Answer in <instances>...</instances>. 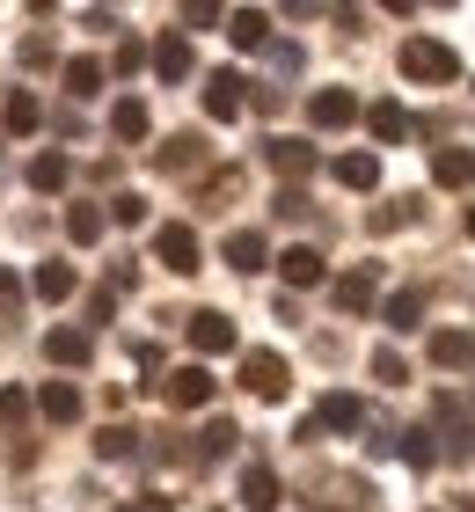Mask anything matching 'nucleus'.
Wrapping results in <instances>:
<instances>
[{
    "instance_id": "nucleus-28",
    "label": "nucleus",
    "mask_w": 475,
    "mask_h": 512,
    "mask_svg": "<svg viewBox=\"0 0 475 512\" xmlns=\"http://www.w3.org/2000/svg\"><path fill=\"white\" fill-rule=\"evenodd\" d=\"M198 154H205V147H198V132H176L169 147H161V169H198Z\"/></svg>"
},
{
    "instance_id": "nucleus-10",
    "label": "nucleus",
    "mask_w": 475,
    "mask_h": 512,
    "mask_svg": "<svg viewBox=\"0 0 475 512\" xmlns=\"http://www.w3.org/2000/svg\"><path fill=\"white\" fill-rule=\"evenodd\" d=\"M227 37L242 44V52H264V44H271V15L264 8H234L227 15Z\"/></svg>"
},
{
    "instance_id": "nucleus-36",
    "label": "nucleus",
    "mask_w": 475,
    "mask_h": 512,
    "mask_svg": "<svg viewBox=\"0 0 475 512\" xmlns=\"http://www.w3.org/2000/svg\"><path fill=\"white\" fill-rule=\"evenodd\" d=\"M110 220H117V227H139V220H147V198H117Z\"/></svg>"
},
{
    "instance_id": "nucleus-8",
    "label": "nucleus",
    "mask_w": 475,
    "mask_h": 512,
    "mask_svg": "<svg viewBox=\"0 0 475 512\" xmlns=\"http://www.w3.org/2000/svg\"><path fill=\"white\" fill-rule=\"evenodd\" d=\"M432 183L468 191V183H475V147H439V154H432Z\"/></svg>"
},
{
    "instance_id": "nucleus-6",
    "label": "nucleus",
    "mask_w": 475,
    "mask_h": 512,
    "mask_svg": "<svg viewBox=\"0 0 475 512\" xmlns=\"http://www.w3.org/2000/svg\"><path fill=\"white\" fill-rule=\"evenodd\" d=\"M154 256H161L169 271H198V235H190L183 220H169V227L154 235Z\"/></svg>"
},
{
    "instance_id": "nucleus-14",
    "label": "nucleus",
    "mask_w": 475,
    "mask_h": 512,
    "mask_svg": "<svg viewBox=\"0 0 475 512\" xmlns=\"http://www.w3.org/2000/svg\"><path fill=\"white\" fill-rule=\"evenodd\" d=\"M278 498H285V491H278V476L264 469V461H249V469H242V505H249V512H271Z\"/></svg>"
},
{
    "instance_id": "nucleus-15",
    "label": "nucleus",
    "mask_w": 475,
    "mask_h": 512,
    "mask_svg": "<svg viewBox=\"0 0 475 512\" xmlns=\"http://www.w3.org/2000/svg\"><path fill=\"white\" fill-rule=\"evenodd\" d=\"M366 125H373V139H380V147H395V139H410V132H417L402 103H373V110H366Z\"/></svg>"
},
{
    "instance_id": "nucleus-9",
    "label": "nucleus",
    "mask_w": 475,
    "mask_h": 512,
    "mask_svg": "<svg viewBox=\"0 0 475 512\" xmlns=\"http://www.w3.org/2000/svg\"><path fill=\"white\" fill-rule=\"evenodd\" d=\"M264 161H271V169H278L285 183H300L307 169H315V147H307V139H271V147H264Z\"/></svg>"
},
{
    "instance_id": "nucleus-33",
    "label": "nucleus",
    "mask_w": 475,
    "mask_h": 512,
    "mask_svg": "<svg viewBox=\"0 0 475 512\" xmlns=\"http://www.w3.org/2000/svg\"><path fill=\"white\" fill-rule=\"evenodd\" d=\"M402 454H410V469H432V461H439L432 432H402Z\"/></svg>"
},
{
    "instance_id": "nucleus-35",
    "label": "nucleus",
    "mask_w": 475,
    "mask_h": 512,
    "mask_svg": "<svg viewBox=\"0 0 475 512\" xmlns=\"http://www.w3.org/2000/svg\"><path fill=\"white\" fill-rule=\"evenodd\" d=\"M22 66H30V74H37V66H52V37H22Z\"/></svg>"
},
{
    "instance_id": "nucleus-5",
    "label": "nucleus",
    "mask_w": 475,
    "mask_h": 512,
    "mask_svg": "<svg viewBox=\"0 0 475 512\" xmlns=\"http://www.w3.org/2000/svg\"><path fill=\"white\" fill-rule=\"evenodd\" d=\"M161 388H169V403H176V410H205V403H212V388H220V381H212L205 366H176V374L161 381Z\"/></svg>"
},
{
    "instance_id": "nucleus-25",
    "label": "nucleus",
    "mask_w": 475,
    "mask_h": 512,
    "mask_svg": "<svg viewBox=\"0 0 475 512\" xmlns=\"http://www.w3.org/2000/svg\"><path fill=\"white\" fill-rule=\"evenodd\" d=\"M66 88H74V96L88 103L95 88H103V59H66Z\"/></svg>"
},
{
    "instance_id": "nucleus-13",
    "label": "nucleus",
    "mask_w": 475,
    "mask_h": 512,
    "mask_svg": "<svg viewBox=\"0 0 475 512\" xmlns=\"http://www.w3.org/2000/svg\"><path fill=\"white\" fill-rule=\"evenodd\" d=\"M278 271H285V286H322V249L293 242V249L278 256Z\"/></svg>"
},
{
    "instance_id": "nucleus-7",
    "label": "nucleus",
    "mask_w": 475,
    "mask_h": 512,
    "mask_svg": "<svg viewBox=\"0 0 475 512\" xmlns=\"http://www.w3.org/2000/svg\"><path fill=\"white\" fill-rule=\"evenodd\" d=\"M307 118H315L322 132H344L351 118H359V96H351V88H322V96L307 103Z\"/></svg>"
},
{
    "instance_id": "nucleus-30",
    "label": "nucleus",
    "mask_w": 475,
    "mask_h": 512,
    "mask_svg": "<svg viewBox=\"0 0 475 512\" xmlns=\"http://www.w3.org/2000/svg\"><path fill=\"white\" fill-rule=\"evenodd\" d=\"M37 125H44L37 96H8V132H37Z\"/></svg>"
},
{
    "instance_id": "nucleus-18",
    "label": "nucleus",
    "mask_w": 475,
    "mask_h": 512,
    "mask_svg": "<svg viewBox=\"0 0 475 512\" xmlns=\"http://www.w3.org/2000/svg\"><path fill=\"white\" fill-rule=\"evenodd\" d=\"M88 352H95L88 330H52L44 337V359H59V366H88Z\"/></svg>"
},
{
    "instance_id": "nucleus-3",
    "label": "nucleus",
    "mask_w": 475,
    "mask_h": 512,
    "mask_svg": "<svg viewBox=\"0 0 475 512\" xmlns=\"http://www.w3.org/2000/svg\"><path fill=\"white\" fill-rule=\"evenodd\" d=\"M366 425V403L359 395H322V410L300 425V439H322V432H359Z\"/></svg>"
},
{
    "instance_id": "nucleus-4",
    "label": "nucleus",
    "mask_w": 475,
    "mask_h": 512,
    "mask_svg": "<svg viewBox=\"0 0 475 512\" xmlns=\"http://www.w3.org/2000/svg\"><path fill=\"white\" fill-rule=\"evenodd\" d=\"M190 352H198V359L234 352V322H227L220 308H198V315H190Z\"/></svg>"
},
{
    "instance_id": "nucleus-32",
    "label": "nucleus",
    "mask_w": 475,
    "mask_h": 512,
    "mask_svg": "<svg viewBox=\"0 0 475 512\" xmlns=\"http://www.w3.org/2000/svg\"><path fill=\"white\" fill-rule=\"evenodd\" d=\"M373 381H380V388H402V381H410V366H402V352H373Z\"/></svg>"
},
{
    "instance_id": "nucleus-16",
    "label": "nucleus",
    "mask_w": 475,
    "mask_h": 512,
    "mask_svg": "<svg viewBox=\"0 0 475 512\" xmlns=\"http://www.w3.org/2000/svg\"><path fill=\"white\" fill-rule=\"evenodd\" d=\"M337 308H344V315H366V308H373V264H359V271L337 278Z\"/></svg>"
},
{
    "instance_id": "nucleus-12",
    "label": "nucleus",
    "mask_w": 475,
    "mask_h": 512,
    "mask_svg": "<svg viewBox=\"0 0 475 512\" xmlns=\"http://www.w3.org/2000/svg\"><path fill=\"white\" fill-rule=\"evenodd\" d=\"M242 74H212L205 81V110H212V118H242Z\"/></svg>"
},
{
    "instance_id": "nucleus-1",
    "label": "nucleus",
    "mask_w": 475,
    "mask_h": 512,
    "mask_svg": "<svg viewBox=\"0 0 475 512\" xmlns=\"http://www.w3.org/2000/svg\"><path fill=\"white\" fill-rule=\"evenodd\" d=\"M402 74L410 81H454L461 59H454V44H439V37H402Z\"/></svg>"
},
{
    "instance_id": "nucleus-40",
    "label": "nucleus",
    "mask_w": 475,
    "mask_h": 512,
    "mask_svg": "<svg viewBox=\"0 0 475 512\" xmlns=\"http://www.w3.org/2000/svg\"><path fill=\"white\" fill-rule=\"evenodd\" d=\"M468 235H475V205H468Z\"/></svg>"
},
{
    "instance_id": "nucleus-23",
    "label": "nucleus",
    "mask_w": 475,
    "mask_h": 512,
    "mask_svg": "<svg viewBox=\"0 0 475 512\" xmlns=\"http://www.w3.org/2000/svg\"><path fill=\"white\" fill-rule=\"evenodd\" d=\"M74 286H81L74 264H44L37 271V300H74Z\"/></svg>"
},
{
    "instance_id": "nucleus-31",
    "label": "nucleus",
    "mask_w": 475,
    "mask_h": 512,
    "mask_svg": "<svg viewBox=\"0 0 475 512\" xmlns=\"http://www.w3.org/2000/svg\"><path fill=\"white\" fill-rule=\"evenodd\" d=\"M66 235H74V242H95V235H103V213H95V205H74V213H66Z\"/></svg>"
},
{
    "instance_id": "nucleus-37",
    "label": "nucleus",
    "mask_w": 475,
    "mask_h": 512,
    "mask_svg": "<svg viewBox=\"0 0 475 512\" xmlns=\"http://www.w3.org/2000/svg\"><path fill=\"white\" fill-rule=\"evenodd\" d=\"M110 66H117V74H139V66H147V44H117Z\"/></svg>"
},
{
    "instance_id": "nucleus-27",
    "label": "nucleus",
    "mask_w": 475,
    "mask_h": 512,
    "mask_svg": "<svg viewBox=\"0 0 475 512\" xmlns=\"http://www.w3.org/2000/svg\"><path fill=\"white\" fill-rule=\"evenodd\" d=\"M234 439H242V432H234V417H212V425H205V439H198V454H190V461H212V454H227Z\"/></svg>"
},
{
    "instance_id": "nucleus-24",
    "label": "nucleus",
    "mask_w": 475,
    "mask_h": 512,
    "mask_svg": "<svg viewBox=\"0 0 475 512\" xmlns=\"http://www.w3.org/2000/svg\"><path fill=\"white\" fill-rule=\"evenodd\" d=\"M110 132H117V139H147V103L125 96V103L110 110Z\"/></svg>"
},
{
    "instance_id": "nucleus-38",
    "label": "nucleus",
    "mask_w": 475,
    "mask_h": 512,
    "mask_svg": "<svg viewBox=\"0 0 475 512\" xmlns=\"http://www.w3.org/2000/svg\"><path fill=\"white\" fill-rule=\"evenodd\" d=\"M183 22H198V30H212V22H220V8H212V0H190V8H183Z\"/></svg>"
},
{
    "instance_id": "nucleus-39",
    "label": "nucleus",
    "mask_w": 475,
    "mask_h": 512,
    "mask_svg": "<svg viewBox=\"0 0 475 512\" xmlns=\"http://www.w3.org/2000/svg\"><path fill=\"white\" fill-rule=\"evenodd\" d=\"M15 293H22V278H15L8 264H0V300H15Z\"/></svg>"
},
{
    "instance_id": "nucleus-29",
    "label": "nucleus",
    "mask_w": 475,
    "mask_h": 512,
    "mask_svg": "<svg viewBox=\"0 0 475 512\" xmlns=\"http://www.w3.org/2000/svg\"><path fill=\"white\" fill-rule=\"evenodd\" d=\"M132 439H139V432H125V425H103V432H95V454H103V461H125V454H132Z\"/></svg>"
},
{
    "instance_id": "nucleus-21",
    "label": "nucleus",
    "mask_w": 475,
    "mask_h": 512,
    "mask_svg": "<svg viewBox=\"0 0 475 512\" xmlns=\"http://www.w3.org/2000/svg\"><path fill=\"white\" fill-rule=\"evenodd\" d=\"M66 176H74V161H66V154H37L30 161V191H66Z\"/></svg>"
},
{
    "instance_id": "nucleus-34",
    "label": "nucleus",
    "mask_w": 475,
    "mask_h": 512,
    "mask_svg": "<svg viewBox=\"0 0 475 512\" xmlns=\"http://www.w3.org/2000/svg\"><path fill=\"white\" fill-rule=\"evenodd\" d=\"M22 417H30V395H22V388H0V425H22Z\"/></svg>"
},
{
    "instance_id": "nucleus-2",
    "label": "nucleus",
    "mask_w": 475,
    "mask_h": 512,
    "mask_svg": "<svg viewBox=\"0 0 475 512\" xmlns=\"http://www.w3.org/2000/svg\"><path fill=\"white\" fill-rule=\"evenodd\" d=\"M242 388L256 395V403H278V395L293 388V374H285L278 352H242Z\"/></svg>"
},
{
    "instance_id": "nucleus-19",
    "label": "nucleus",
    "mask_w": 475,
    "mask_h": 512,
    "mask_svg": "<svg viewBox=\"0 0 475 512\" xmlns=\"http://www.w3.org/2000/svg\"><path fill=\"white\" fill-rule=\"evenodd\" d=\"M432 359L439 366H475V330H439L432 337Z\"/></svg>"
},
{
    "instance_id": "nucleus-11",
    "label": "nucleus",
    "mask_w": 475,
    "mask_h": 512,
    "mask_svg": "<svg viewBox=\"0 0 475 512\" xmlns=\"http://www.w3.org/2000/svg\"><path fill=\"white\" fill-rule=\"evenodd\" d=\"M37 410L52 417V425H74V417H81V388L74 381H44L37 388Z\"/></svg>"
},
{
    "instance_id": "nucleus-20",
    "label": "nucleus",
    "mask_w": 475,
    "mask_h": 512,
    "mask_svg": "<svg viewBox=\"0 0 475 512\" xmlns=\"http://www.w3.org/2000/svg\"><path fill=\"white\" fill-rule=\"evenodd\" d=\"M154 74H161V81H190V44H183V37H161V44H154Z\"/></svg>"
},
{
    "instance_id": "nucleus-41",
    "label": "nucleus",
    "mask_w": 475,
    "mask_h": 512,
    "mask_svg": "<svg viewBox=\"0 0 475 512\" xmlns=\"http://www.w3.org/2000/svg\"><path fill=\"white\" fill-rule=\"evenodd\" d=\"M461 512H475V498H468V505H461Z\"/></svg>"
},
{
    "instance_id": "nucleus-17",
    "label": "nucleus",
    "mask_w": 475,
    "mask_h": 512,
    "mask_svg": "<svg viewBox=\"0 0 475 512\" xmlns=\"http://www.w3.org/2000/svg\"><path fill=\"white\" fill-rule=\"evenodd\" d=\"M337 183L344 191H373L380 183V154H337Z\"/></svg>"
},
{
    "instance_id": "nucleus-26",
    "label": "nucleus",
    "mask_w": 475,
    "mask_h": 512,
    "mask_svg": "<svg viewBox=\"0 0 475 512\" xmlns=\"http://www.w3.org/2000/svg\"><path fill=\"white\" fill-rule=\"evenodd\" d=\"M417 315H424V293H395L388 308H380V322H388V330H417Z\"/></svg>"
},
{
    "instance_id": "nucleus-22",
    "label": "nucleus",
    "mask_w": 475,
    "mask_h": 512,
    "mask_svg": "<svg viewBox=\"0 0 475 512\" xmlns=\"http://www.w3.org/2000/svg\"><path fill=\"white\" fill-rule=\"evenodd\" d=\"M227 264H234V271H264V235H256V227L227 235Z\"/></svg>"
}]
</instances>
